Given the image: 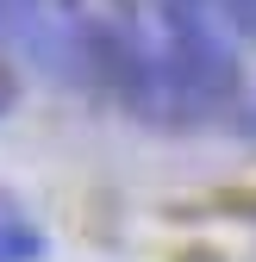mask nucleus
<instances>
[{
    "instance_id": "obj_1",
    "label": "nucleus",
    "mask_w": 256,
    "mask_h": 262,
    "mask_svg": "<svg viewBox=\"0 0 256 262\" xmlns=\"http://www.w3.org/2000/svg\"><path fill=\"white\" fill-rule=\"evenodd\" d=\"M38 256H44V237L19 212H0V262H38Z\"/></svg>"
},
{
    "instance_id": "obj_2",
    "label": "nucleus",
    "mask_w": 256,
    "mask_h": 262,
    "mask_svg": "<svg viewBox=\"0 0 256 262\" xmlns=\"http://www.w3.org/2000/svg\"><path fill=\"white\" fill-rule=\"evenodd\" d=\"M219 13H225V25L238 31V38H250L256 44V0H212Z\"/></svg>"
},
{
    "instance_id": "obj_3",
    "label": "nucleus",
    "mask_w": 256,
    "mask_h": 262,
    "mask_svg": "<svg viewBox=\"0 0 256 262\" xmlns=\"http://www.w3.org/2000/svg\"><path fill=\"white\" fill-rule=\"evenodd\" d=\"M13 100H19V81H13V75H7V69H0V113H7V106H13Z\"/></svg>"
},
{
    "instance_id": "obj_4",
    "label": "nucleus",
    "mask_w": 256,
    "mask_h": 262,
    "mask_svg": "<svg viewBox=\"0 0 256 262\" xmlns=\"http://www.w3.org/2000/svg\"><path fill=\"white\" fill-rule=\"evenodd\" d=\"M225 206H231V212H244V219H256V193H231Z\"/></svg>"
}]
</instances>
